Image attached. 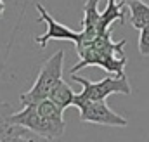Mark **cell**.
<instances>
[{"label": "cell", "mask_w": 149, "mask_h": 142, "mask_svg": "<svg viewBox=\"0 0 149 142\" xmlns=\"http://www.w3.org/2000/svg\"><path fill=\"white\" fill-rule=\"evenodd\" d=\"M63 66H64V50H57L43 63L31 88L28 92L21 94V97H19L21 104L23 106L37 104L40 101L47 99L50 95L52 88L59 83V80H63Z\"/></svg>", "instance_id": "7a4b0ae2"}, {"label": "cell", "mask_w": 149, "mask_h": 142, "mask_svg": "<svg viewBox=\"0 0 149 142\" xmlns=\"http://www.w3.org/2000/svg\"><path fill=\"white\" fill-rule=\"evenodd\" d=\"M10 123H16L19 127L26 128L28 132H33L35 135L49 139V141L59 139L64 134V128H66V121H54V120L47 118L45 114H42L38 111L37 104L23 106L21 111L12 113Z\"/></svg>", "instance_id": "277c9868"}, {"label": "cell", "mask_w": 149, "mask_h": 142, "mask_svg": "<svg viewBox=\"0 0 149 142\" xmlns=\"http://www.w3.org/2000/svg\"><path fill=\"white\" fill-rule=\"evenodd\" d=\"M101 2H102V0H85L80 40H78L74 45L83 43V42H88V40H92L94 36L101 35V33H106V31H101V12H99V9H97Z\"/></svg>", "instance_id": "52a82bcc"}, {"label": "cell", "mask_w": 149, "mask_h": 142, "mask_svg": "<svg viewBox=\"0 0 149 142\" xmlns=\"http://www.w3.org/2000/svg\"><path fill=\"white\" fill-rule=\"evenodd\" d=\"M125 43L127 40L113 42L111 31H106L94 36L88 42L74 45L80 61L71 68V73H78L87 66H99L113 76L125 74V64H127V57L123 54Z\"/></svg>", "instance_id": "6da1fadb"}, {"label": "cell", "mask_w": 149, "mask_h": 142, "mask_svg": "<svg viewBox=\"0 0 149 142\" xmlns=\"http://www.w3.org/2000/svg\"><path fill=\"white\" fill-rule=\"evenodd\" d=\"M3 12H5V2L0 0V19L3 17Z\"/></svg>", "instance_id": "7c38bea8"}, {"label": "cell", "mask_w": 149, "mask_h": 142, "mask_svg": "<svg viewBox=\"0 0 149 142\" xmlns=\"http://www.w3.org/2000/svg\"><path fill=\"white\" fill-rule=\"evenodd\" d=\"M74 107L80 111V120L83 123H95L104 127H127L128 121L121 114L114 113L106 104V101H81L76 102Z\"/></svg>", "instance_id": "5b68a950"}, {"label": "cell", "mask_w": 149, "mask_h": 142, "mask_svg": "<svg viewBox=\"0 0 149 142\" xmlns=\"http://www.w3.org/2000/svg\"><path fill=\"white\" fill-rule=\"evenodd\" d=\"M14 109L7 102H0V142H17V141H26L31 142V137H28V130L10 123Z\"/></svg>", "instance_id": "ba28073f"}, {"label": "cell", "mask_w": 149, "mask_h": 142, "mask_svg": "<svg viewBox=\"0 0 149 142\" xmlns=\"http://www.w3.org/2000/svg\"><path fill=\"white\" fill-rule=\"evenodd\" d=\"M49 99H52V101H54L59 107L66 109V107L73 106L74 92H73V88L64 81V80H59V83L52 88V92H50Z\"/></svg>", "instance_id": "30bf717a"}, {"label": "cell", "mask_w": 149, "mask_h": 142, "mask_svg": "<svg viewBox=\"0 0 149 142\" xmlns=\"http://www.w3.org/2000/svg\"><path fill=\"white\" fill-rule=\"evenodd\" d=\"M139 52L141 56H149V24L139 30Z\"/></svg>", "instance_id": "8fae6325"}, {"label": "cell", "mask_w": 149, "mask_h": 142, "mask_svg": "<svg viewBox=\"0 0 149 142\" xmlns=\"http://www.w3.org/2000/svg\"><path fill=\"white\" fill-rule=\"evenodd\" d=\"M35 9H37L38 14H40L38 21L47 23V31L42 36H37V38H35V43H38L42 49L47 47V42H49V40H70V42H73V43H76V42L80 40V31H74L71 28L61 24L59 21H56V19L49 14V10H47L40 2L35 3Z\"/></svg>", "instance_id": "8992f818"}, {"label": "cell", "mask_w": 149, "mask_h": 142, "mask_svg": "<svg viewBox=\"0 0 149 142\" xmlns=\"http://www.w3.org/2000/svg\"><path fill=\"white\" fill-rule=\"evenodd\" d=\"M71 80L81 85V92L74 94L73 106L81 101H106L111 94H125V95L132 94V87L127 74H121V76L111 74L101 81H90L83 76H78L76 73H71Z\"/></svg>", "instance_id": "3957f363"}, {"label": "cell", "mask_w": 149, "mask_h": 142, "mask_svg": "<svg viewBox=\"0 0 149 142\" xmlns=\"http://www.w3.org/2000/svg\"><path fill=\"white\" fill-rule=\"evenodd\" d=\"M125 7L130 10V23L135 30L149 24V3L144 0H123Z\"/></svg>", "instance_id": "9c48e42d"}]
</instances>
